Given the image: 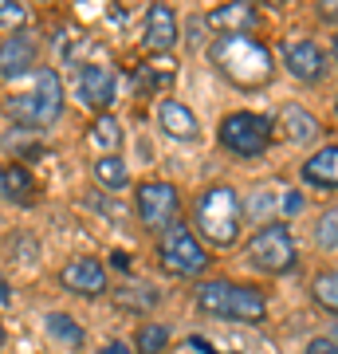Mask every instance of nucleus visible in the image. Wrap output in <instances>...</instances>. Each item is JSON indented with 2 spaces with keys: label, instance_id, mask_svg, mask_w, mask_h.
Instances as JSON below:
<instances>
[{
  "label": "nucleus",
  "instance_id": "aec40b11",
  "mask_svg": "<svg viewBox=\"0 0 338 354\" xmlns=\"http://www.w3.org/2000/svg\"><path fill=\"white\" fill-rule=\"evenodd\" d=\"M91 174H95V181H99L102 189H111V193L130 185V169H126V162L118 153H99V158L91 162Z\"/></svg>",
  "mask_w": 338,
  "mask_h": 354
},
{
  "label": "nucleus",
  "instance_id": "c756f323",
  "mask_svg": "<svg viewBox=\"0 0 338 354\" xmlns=\"http://www.w3.org/2000/svg\"><path fill=\"white\" fill-rule=\"evenodd\" d=\"M335 118H338V91H335Z\"/></svg>",
  "mask_w": 338,
  "mask_h": 354
},
{
  "label": "nucleus",
  "instance_id": "20e7f679",
  "mask_svg": "<svg viewBox=\"0 0 338 354\" xmlns=\"http://www.w3.org/2000/svg\"><path fill=\"white\" fill-rule=\"evenodd\" d=\"M63 106H67V95H63V79L51 71V67H36L28 75V87L12 91L4 99V111L12 122L32 130H48L63 118Z\"/></svg>",
  "mask_w": 338,
  "mask_h": 354
},
{
  "label": "nucleus",
  "instance_id": "412c9836",
  "mask_svg": "<svg viewBox=\"0 0 338 354\" xmlns=\"http://www.w3.org/2000/svg\"><path fill=\"white\" fill-rule=\"evenodd\" d=\"M311 299L338 319V268H319L311 276Z\"/></svg>",
  "mask_w": 338,
  "mask_h": 354
},
{
  "label": "nucleus",
  "instance_id": "bb28decb",
  "mask_svg": "<svg viewBox=\"0 0 338 354\" xmlns=\"http://www.w3.org/2000/svg\"><path fill=\"white\" fill-rule=\"evenodd\" d=\"M330 67L338 71V28H335V36H330Z\"/></svg>",
  "mask_w": 338,
  "mask_h": 354
},
{
  "label": "nucleus",
  "instance_id": "f3484780",
  "mask_svg": "<svg viewBox=\"0 0 338 354\" xmlns=\"http://www.w3.org/2000/svg\"><path fill=\"white\" fill-rule=\"evenodd\" d=\"M276 130H288V138H291V142H314L319 134H323V127H319V118H314L311 111H303V106H295V102H288V106L279 111Z\"/></svg>",
  "mask_w": 338,
  "mask_h": 354
},
{
  "label": "nucleus",
  "instance_id": "b1692460",
  "mask_svg": "<svg viewBox=\"0 0 338 354\" xmlns=\"http://www.w3.org/2000/svg\"><path fill=\"white\" fill-rule=\"evenodd\" d=\"M314 241H319L323 252H335L338 248V205L319 216V225H314Z\"/></svg>",
  "mask_w": 338,
  "mask_h": 354
},
{
  "label": "nucleus",
  "instance_id": "0eeeda50",
  "mask_svg": "<svg viewBox=\"0 0 338 354\" xmlns=\"http://www.w3.org/2000/svg\"><path fill=\"white\" fill-rule=\"evenodd\" d=\"M158 260H162V268L169 272V276H185V279H197L209 272V248L197 241V232L185 225V221H177V225H169L158 236Z\"/></svg>",
  "mask_w": 338,
  "mask_h": 354
},
{
  "label": "nucleus",
  "instance_id": "6ab92c4d",
  "mask_svg": "<svg viewBox=\"0 0 338 354\" xmlns=\"http://www.w3.org/2000/svg\"><path fill=\"white\" fill-rule=\"evenodd\" d=\"M0 193L8 197V201H32L36 197V181H32V174H28L20 162H8L0 165Z\"/></svg>",
  "mask_w": 338,
  "mask_h": 354
},
{
  "label": "nucleus",
  "instance_id": "7ed1b4c3",
  "mask_svg": "<svg viewBox=\"0 0 338 354\" xmlns=\"http://www.w3.org/2000/svg\"><path fill=\"white\" fill-rule=\"evenodd\" d=\"M193 232L200 244H213V248H232L240 241V228H244V201L240 189L216 181L193 197Z\"/></svg>",
  "mask_w": 338,
  "mask_h": 354
},
{
  "label": "nucleus",
  "instance_id": "4468645a",
  "mask_svg": "<svg viewBox=\"0 0 338 354\" xmlns=\"http://www.w3.org/2000/svg\"><path fill=\"white\" fill-rule=\"evenodd\" d=\"M158 130L173 142H197L200 138V118L193 106L181 99H162L158 102Z\"/></svg>",
  "mask_w": 338,
  "mask_h": 354
},
{
  "label": "nucleus",
  "instance_id": "cd10ccee",
  "mask_svg": "<svg viewBox=\"0 0 338 354\" xmlns=\"http://www.w3.org/2000/svg\"><path fill=\"white\" fill-rule=\"evenodd\" d=\"M8 299H12V291H8V279L0 276V304H8Z\"/></svg>",
  "mask_w": 338,
  "mask_h": 354
},
{
  "label": "nucleus",
  "instance_id": "6e6552de",
  "mask_svg": "<svg viewBox=\"0 0 338 354\" xmlns=\"http://www.w3.org/2000/svg\"><path fill=\"white\" fill-rule=\"evenodd\" d=\"M134 213H138L146 232H158L162 236L169 225L181 221V193H177L173 181H162V177L142 181L138 189H134Z\"/></svg>",
  "mask_w": 338,
  "mask_h": 354
},
{
  "label": "nucleus",
  "instance_id": "f03ea898",
  "mask_svg": "<svg viewBox=\"0 0 338 354\" xmlns=\"http://www.w3.org/2000/svg\"><path fill=\"white\" fill-rule=\"evenodd\" d=\"M193 304L200 315L220 319V323H244V327H260L267 319V295L252 283H236V279L209 276L200 279L193 291Z\"/></svg>",
  "mask_w": 338,
  "mask_h": 354
},
{
  "label": "nucleus",
  "instance_id": "39448f33",
  "mask_svg": "<svg viewBox=\"0 0 338 354\" xmlns=\"http://www.w3.org/2000/svg\"><path fill=\"white\" fill-rule=\"evenodd\" d=\"M272 138H276V122L260 111H232L220 118L216 127V142L220 150L232 153V158H263L272 150Z\"/></svg>",
  "mask_w": 338,
  "mask_h": 354
},
{
  "label": "nucleus",
  "instance_id": "2eb2a0df",
  "mask_svg": "<svg viewBox=\"0 0 338 354\" xmlns=\"http://www.w3.org/2000/svg\"><path fill=\"white\" fill-rule=\"evenodd\" d=\"M299 181L311 189H338V142H326L299 162Z\"/></svg>",
  "mask_w": 338,
  "mask_h": 354
},
{
  "label": "nucleus",
  "instance_id": "4be33fe9",
  "mask_svg": "<svg viewBox=\"0 0 338 354\" xmlns=\"http://www.w3.org/2000/svg\"><path fill=\"white\" fill-rule=\"evenodd\" d=\"M118 142H122V122L114 114H99L91 127V146H99L102 153H118Z\"/></svg>",
  "mask_w": 338,
  "mask_h": 354
},
{
  "label": "nucleus",
  "instance_id": "1a4fd4ad",
  "mask_svg": "<svg viewBox=\"0 0 338 354\" xmlns=\"http://www.w3.org/2000/svg\"><path fill=\"white\" fill-rule=\"evenodd\" d=\"M279 67L303 87H319L330 75V55L319 39H283L279 44Z\"/></svg>",
  "mask_w": 338,
  "mask_h": 354
},
{
  "label": "nucleus",
  "instance_id": "393cba45",
  "mask_svg": "<svg viewBox=\"0 0 338 354\" xmlns=\"http://www.w3.org/2000/svg\"><path fill=\"white\" fill-rule=\"evenodd\" d=\"M28 4H16V0H0V28H8V32H24L28 24Z\"/></svg>",
  "mask_w": 338,
  "mask_h": 354
},
{
  "label": "nucleus",
  "instance_id": "a878e982",
  "mask_svg": "<svg viewBox=\"0 0 338 354\" xmlns=\"http://www.w3.org/2000/svg\"><path fill=\"white\" fill-rule=\"evenodd\" d=\"M307 354H338V346L330 339H311V346H307Z\"/></svg>",
  "mask_w": 338,
  "mask_h": 354
},
{
  "label": "nucleus",
  "instance_id": "ddd939ff",
  "mask_svg": "<svg viewBox=\"0 0 338 354\" xmlns=\"http://www.w3.org/2000/svg\"><path fill=\"white\" fill-rule=\"evenodd\" d=\"M36 59H39V44L28 32H12L0 44V75L4 79H28L36 71Z\"/></svg>",
  "mask_w": 338,
  "mask_h": 354
},
{
  "label": "nucleus",
  "instance_id": "7c9ffc66",
  "mask_svg": "<svg viewBox=\"0 0 338 354\" xmlns=\"http://www.w3.org/2000/svg\"><path fill=\"white\" fill-rule=\"evenodd\" d=\"M0 342H4V327H0Z\"/></svg>",
  "mask_w": 338,
  "mask_h": 354
},
{
  "label": "nucleus",
  "instance_id": "c85d7f7f",
  "mask_svg": "<svg viewBox=\"0 0 338 354\" xmlns=\"http://www.w3.org/2000/svg\"><path fill=\"white\" fill-rule=\"evenodd\" d=\"M106 354H130V351H126L122 342H111V346H106Z\"/></svg>",
  "mask_w": 338,
  "mask_h": 354
},
{
  "label": "nucleus",
  "instance_id": "9d476101",
  "mask_svg": "<svg viewBox=\"0 0 338 354\" xmlns=\"http://www.w3.org/2000/svg\"><path fill=\"white\" fill-rule=\"evenodd\" d=\"M118 95V75H114V67L106 64H79L75 71V99L87 106V111H99L106 114V106L114 102Z\"/></svg>",
  "mask_w": 338,
  "mask_h": 354
},
{
  "label": "nucleus",
  "instance_id": "a211bd4d",
  "mask_svg": "<svg viewBox=\"0 0 338 354\" xmlns=\"http://www.w3.org/2000/svg\"><path fill=\"white\" fill-rule=\"evenodd\" d=\"M44 330H48L51 342H59L63 351H83V342H87V330L79 327L67 311H48L44 315Z\"/></svg>",
  "mask_w": 338,
  "mask_h": 354
},
{
  "label": "nucleus",
  "instance_id": "dca6fc26",
  "mask_svg": "<svg viewBox=\"0 0 338 354\" xmlns=\"http://www.w3.org/2000/svg\"><path fill=\"white\" fill-rule=\"evenodd\" d=\"M205 24L213 28L216 36H252L263 24V16L256 4H220L205 16Z\"/></svg>",
  "mask_w": 338,
  "mask_h": 354
},
{
  "label": "nucleus",
  "instance_id": "f8f14e48",
  "mask_svg": "<svg viewBox=\"0 0 338 354\" xmlns=\"http://www.w3.org/2000/svg\"><path fill=\"white\" fill-rule=\"evenodd\" d=\"M181 39V20L169 4H150L142 20V44L150 51H173Z\"/></svg>",
  "mask_w": 338,
  "mask_h": 354
},
{
  "label": "nucleus",
  "instance_id": "423d86ee",
  "mask_svg": "<svg viewBox=\"0 0 338 354\" xmlns=\"http://www.w3.org/2000/svg\"><path fill=\"white\" fill-rule=\"evenodd\" d=\"M244 256L263 276H288V272L299 268V248H295V236H291V228L283 221H272V225L256 228L244 241Z\"/></svg>",
  "mask_w": 338,
  "mask_h": 354
},
{
  "label": "nucleus",
  "instance_id": "5701e85b",
  "mask_svg": "<svg viewBox=\"0 0 338 354\" xmlns=\"http://www.w3.org/2000/svg\"><path fill=\"white\" fill-rule=\"evenodd\" d=\"M134 346H138V354H165V346H169V327H162V323H142L138 335H134Z\"/></svg>",
  "mask_w": 338,
  "mask_h": 354
},
{
  "label": "nucleus",
  "instance_id": "9b49d317",
  "mask_svg": "<svg viewBox=\"0 0 338 354\" xmlns=\"http://www.w3.org/2000/svg\"><path fill=\"white\" fill-rule=\"evenodd\" d=\"M59 283L71 295H83V299H99L111 291V276H106V264L95 260V256H75L59 268Z\"/></svg>",
  "mask_w": 338,
  "mask_h": 354
},
{
  "label": "nucleus",
  "instance_id": "f257e3e1",
  "mask_svg": "<svg viewBox=\"0 0 338 354\" xmlns=\"http://www.w3.org/2000/svg\"><path fill=\"white\" fill-rule=\"evenodd\" d=\"M209 64L240 91H263L279 71L276 51L256 36H216L209 44Z\"/></svg>",
  "mask_w": 338,
  "mask_h": 354
}]
</instances>
